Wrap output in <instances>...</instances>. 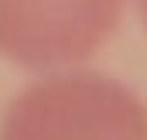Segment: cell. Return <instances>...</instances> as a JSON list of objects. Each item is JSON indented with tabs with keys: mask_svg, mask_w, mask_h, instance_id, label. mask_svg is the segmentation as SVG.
Instances as JSON below:
<instances>
[{
	"mask_svg": "<svg viewBox=\"0 0 147 140\" xmlns=\"http://www.w3.org/2000/svg\"><path fill=\"white\" fill-rule=\"evenodd\" d=\"M0 140H147V103L82 65L41 72L3 106Z\"/></svg>",
	"mask_w": 147,
	"mask_h": 140,
	"instance_id": "cell-1",
	"label": "cell"
},
{
	"mask_svg": "<svg viewBox=\"0 0 147 140\" xmlns=\"http://www.w3.org/2000/svg\"><path fill=\"white\" fill-rule=\"evenodd\" d=\"M127 0H0V58L28 72L79 69L123 21Z\"/></svg>",
	"mask_w": 147,
	"mask_h": 140,
	"instance_id": "cell-2",
	"label": "cell"
},
{
	"mask_svg": "<svg viewBox=\"0 0 147 140\" xmlns=\"http://www.w3.org/2000/svg\"><path fill=\"white\" fill-rule=\"evenodd\" d=\"M137 14H140V21H144V28H147V0H137Z\"/></svg>",
	"mask_w": 147,
	"mask_h": 140,
	"instance_id": "cell-3",
	"label": "cell"
}]
</instances>
